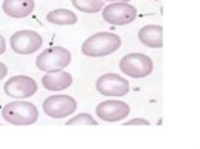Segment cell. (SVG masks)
I'll return each instance as SVG.
<instances>
[{
  "label": "cell",
  "mask_w": 200,
  "mask_h": 149,
  "mask_svg": "<svg viewBox=\"0 0 200 149\" xmlns=\"http://www.w3.org/2000/svg\"><path fill=\"white\" fill-rule=\"evenodd\" d=\"M122 46L119 35L110 32H100L85 39L81 46V52L86 57H105L109 56Z\"/></svg>",
  "instance_id": "1"
},
{
  "label": "cell",
  "mask_w": 200,
  "mask_h": 149,
  "mask_svg": "<svg viewBox=\"0 0 200 149\" xmlns=\"http://www.w3.org/2000/svg\"><path fill=\"white\" fill-rule=\"evenodd\" d=\"M2 115L5 121L13 125H32L39 118L37 106L22 99L8 102L3 107Z\"/></svg>",
  "instance_id": "2"
},
{
  "label": "cell",
  "mask_w": 200,
  "mask_h": 149,
  "mask_svg": "<svg viewBox=\"0 0 200 149\" xmlns=\"http://www.w3.org/2000/svg\"><path fill=\"white\" fill-rule=\"evenodd\" d=\"M71 62V53L69 49L56 46L45 49L36 58V66L43 72H56L66 68Z\"/></svg>",
  "instance_id": "3"
},
{
  "label": "cell",
  "mask_w": 200,
  "mask_h": 149,
  "mask_svg": "<svg viewBox=\"0 0 200 149\" xmlns=\"http://www.w3.org/2000/svg\"><path fill=\"white\" fill-rule=\"evenodd\" d=\"M121 71L132 78H143L153 72V61L143 53H129L119 62Z\"/></svg>",
  "instance_id": "4"
},
{
  "label": "cell",
  "mask_w": 200,
  "mask_h": 149,
  "mask_svg": "<svg viewBox=\"0 0 200 149\" xmlns=\"http://www.w3.org/2000/svg\"><path fill=\"white\" fill-rule=\"evenodd\" d=\"M77 109V102L70 95H55L49 96L43 102V111L53 119L67 118Z\"/></svg>",
  "instance_id": "5"
},
{
  "label": "cell",
  "mask_w": 200,
  "mask_h": 149,
  "mask_svg": "<svg viewBox=\"0 0 200 149\" xmlns=\"http://www.w3.org/2000/svg\"><path fill=\"white\" fill-rule=\"evenodd\" d=\"M43 44V39L34 31H18L10 37L11 51L18 55H32Z\"/></svg>",
  "instance_id": "6"
},
{
  "label": "cell",
  "mask_w": 200,
  "mask_h": 149,
  "mask_svg": "<svg viewBox=\"0 0 200 149\" xmlns=\"http://www.w3.org/2000/svg\"><path fill=\"white\" fill-rule=\"evenodd\" d=\"M128 80L118 73H105L96 81V90L106 97H122L129 92Z\"/></svg>",
  "instance_id": "7"
},
{
  "label": "cell",
  "mask_w": 200,
  "mask_h": 149,
  "mask_svg": "<svg viewBox=\"0 0 200 149\" xmlns=\"http://www.w3.org/2000/svg\"><path fill=\"white\" fill-rule=\"evenodd\" d=\"M137 18L136 6L129 3H110L104 5L103 19L113 25H126Z\"/></svg>",
  "instance_id": "8"
},
{
  "label": "cell",
  "mask_w": 200,
  "mask_h": 149,
  "mask_svg": "<svg viewBox=\"0 0 200 149\" xmlns=\"http://www.w3.org/2000/svg\"><path fill=\"white\" fill-rule=\"evenodd\" d=\"M37 82L29 76L18 75L9 78L4 85V92L9 97L14 99H27L37 92Z\"/></svg>",
  "instance_id": "9"
},
{
  "label": "cell",
  "mask_w": 200,
  "mask_h": 149,
  "mask_svg": "<svg viewBox=\"0 0 200 149\" xmlns=\"http://www.w3.org/2000/svg\"><path fill=\"white\" fill-rule=\"evenodd\" d=\"M96 115L103 121L108 123H115L126 119L129 115V106L128 104L121 101V100H106L100 102L96 106Z\"/></svg>",
  "instance_id": "10"
},
{
  "label": "cell",
  "mask_w": 200,
  "mask_h": 149,
  "mask_svg": "<svg viewBox=\"0 0 200 149\" xmlns=\"http://www.w3.org/2000/svg\"><path fill=\"white\" fill-rule=\"evenodd\" d=\"M34 6V0H4L3 2L4 13L14 19H23L31 15Z\"/></svg>",
  "instance_id": "11"
},
{
  "label": "cell",
  "mask_w": 200,
  "mask_h": 149,
  "mask_svg": "<svg viewBox=\"0 0 200 149\" xmlns=\"http://www.w3.org/2000/svg\"><path fill=\"white\" fill-rule=\"evenodd\" d=\"M72 85V76L65 71L47 72L42 77V86L47 91H62Z\"/></svg>",
  "instance_id": "12"
},
{
  "label": "cell",
  "mask_w": 200,
  "mask_h": 149,
  "mask_svg": "<svg viewBox=\"0 0 200 149\" xmlns=\"http://www.w3.org/2000/svg\"><path fill=\"white\" fill-rule=\"evenodd\" d=\"M139 42L150 48H161L164 46L162 40V27L161 25H146L138 32Z\"/></svg>",
  "instance_id": "13"
},
{
  "label": "cell",
  "mask_w": 200,
  "mask_h": 149,
  "mask_svg": "<svg viewBox=\"0 0 200 149\" xmlns=\"http://www.w3.org/2000/svg\"><path fill=\"white\" fill-rule=\"evenodd\" d=\"M46 19L56 25H71L77 22V15L69 9H55L46 15Z\"/></svg>",
  "instance_id": "14"
},
{
  "label": "cell",
  "mask_w": 200,
  "mask_h": 149,
  "mask_svg": "<svg viewBox=\"0 0 200 149\" xmlns=\"http://www.w3.org/2000/svg\"><path fill=\"white\" fill-rule=\"evenodd\" d=\"M71 3L83 13H98L104 6V0H71Z\"/></svg>",
  "instance_id": "15"
},
{
  "label": "cell",
  "mask_w": 200,
  "mask_h": 149,
  "mask_svg": "<svg viewBox=\"0 0 200 149\" xmlns=\"http://www.w3.org/2000/svg\"><path fill=\"white\" fill-rule=\"evenodd\" d=\"M66 125H98V121L90 114L81 113L66 121Z\"/></svg>",
  "instance_id": "16"
},
{
  "label": "cell",
  "mask_w": 200,
  "mask_h": 149,
  "mask_svg": "<svg viewBox=\"0 0 200 149\" xmlns=\"http://www.w3.org/2000/svg\"><path fill=\"white\" fill-rule=\"evenodd\" d=\"M126 125H150V121L143 119V118H136V119H132V120L127 121Z\"/></svg>",
  "instance_id": "17"
},
{
  "label": "cell",
  "mask_w": 200,
  "mask_h": 149,
  "mask_svg": "<svg viewBox=\"0 0 200 149\" xmlns=\"http://www.w3.org/2000/svg\"><path fill=\"white\" fill-rule=\"evenodd\" d=\"M8 73V68H6V66L5 63H3L2 61H0V81H2Z\"/></svg>",
  "instance_id": "18"
},
{
  "label": "cell",
  "mask_w": 200,
  "mask_h": 149,
  "mask_svg": "<svg viewBox=\"0 0 200 149\" xmlns=\"http://www.w3.org/2000/svg\"><path fill=\"white\" fill-rule=\"evenodd\" d=\"M5 49H6V43H5V39H4V37L0 34V56L3 55V53L5 52Z\"/></svg>",
  "instance_id": "19"
},
{
  "label": "cell",
  "mask_w": 200,
  "mask_h": 149,
  "mask_svg": "<svg viewBox=\"0 0 200 149\" xmlns=\"http://www.w3.org/2000/svg\"><path fill=\"white\" fill-rule=\"evenodd\" d=\"M105 2H110V3H129L130 0H105Z\"/></svg>",
  "instance_id": "20"
}]
</instances>
